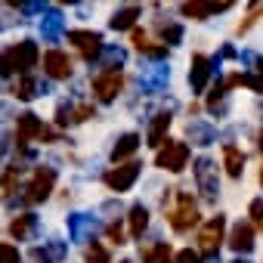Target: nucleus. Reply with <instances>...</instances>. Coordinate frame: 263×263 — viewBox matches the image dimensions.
Instances as JSON below:
<instances>
[{
    "label": "nucleus",
    "mask_w": 263,
    "mask_h": 263,
    "mask_svg": "<svg viewBox=\"0 0 263 263\" xmlns=\"http://www.w3.org/2000/svg\"><path fill=\"white\" fill-rule=\"evenodd\" d=\"M41 31H44L47 41H59V34H62V16L59 13H47V19L41 22Z\"/></svg>",
    "instance_id": "obj_25"
},
{
    "label": "nucleus",
    "mask_w": 263,
    "mask_h": 263,
    "mask_svg": "<svg viewBox=\"0 0 263 263\" xmlns=\"http://www.w3.org/2000/svg\"><path fill=\"white\" fill-rule=\"evenodd\" d=\"M189 137H192L195 146H211L217 134H214V127L204 124V121H189Z\"/></svg>",
    "instance_id": "obj_21"
},
{
    "label": "nucleus",
    "mask_w": 263,
    "mask_h": 263,
    "mask_svg": "<svg viewBox=\"0 0 263 263\" xmlns=\"http://www.w3.org/2000/svg\"><path fill=\"white\" fill-rule=\"evenodd\" d=\"M143 260H146V263H171V260H174V254H171V245H164V241L152 245V248L143 254Z\"/></svg>",
    "instance_id": "obj_27"
},
{
    "label": "nucleus",
    "mask_w": 263,
    "mask_h": 263,
    "mask_svg": "<svg viewBox=\"0 0 263 263\" xmlns=\"http://www.w3.org/2000/svg\"><path fill=\"white\" fill-rule=\"evenodd\" d=\"M68 41L78 44V50H81L84 59H90V62L102 53V37H99L96 31H68Z\"/></svg>",
    "instance_id": "obj_9"
},
{
    "label": "nucleus",
    "mask_w": 263,
    "mask_h": 263,
    "mask_svg": "<svg viewBox=\"0 0 263 263\" xmlns=\"http://www.w3.org/2000/svg\"><path fill=\"white\" fill-rule=\"evenodd\" d=\"M223 229H226V220H223V217H211V220L201 226L198 245H201L204 254H217V248H220V241H223Z\"/></svg>",
    "instance_id": "obj_7"
},
{
    "label": "nucleus",
    "mask_w": 263,
    "mask_h": 263,
    "mask_svg": "<svg viewBox=\"0 0 263 263\" xmlns=\"http://www.w3.org/2000/svg\"><path fill=\"white\" fill-rule=\"evenodd\" d=\"M34 226H37V217H34V214H19V217L13 220L10 232H13V238H28V235L34 232Z\"/></svg>",
    "instance_id": "obj_24"
},
{
    "label": "nucleus",
    "mask_w": 263,
    "mask_h": 263,
    "mask_svg": "<svg viewBox=\"0 0 263 263\" xmlns=\"http://www.w3.org/2000/svg\"><path fill=\"white\" fill-rule=\"evenodd\" d=\"M186 161H189V146L186 143H167L155 155V167H164L171 174H180L186 167Z\"/></svg>",
    "instance_id": "obj_4"
},
{
    "label": "nucleus",
    "mask_w": 263,
    "mask_h": 263,
    "mask_svg": "<svg viewBox=\"0 0 263 263\" xmlns=\"http://www.w3.org/2000/svg\"><path fill=\"white\" fill-rule=\"evenodd\" d=\"M84 257H87V263H111V257H108V251L99 245V241H93V245H87V251H84Z\"/></svg>",
    "instance_id": "obj_30"
},
{
    "label": "nucleus",
    "mask_w": 263,
    "mask_h": 263,
    "mask_svg": "<svg viewBox=\"0 0 263 263\" xmlns=\"http://www.w3.org/2000/svg\"><path fill=\"white\" fill-rule=\"evenodd\" d=\"M140 19V7H124L111 16V28L115 31H127V28H134V22Z\"/></svg>",
    "instance_id": "obj_22"
},
{
    "label": "nucleus",
    "mask_w": 263,
    "mask_h": 263,
    "mask_svg": "<svg viewBox=\"0 0 263 263\" xmlns=\"http://www.w3.org/2000/svg\"><path fill=\"white\" fill-rule=\"evenodd\" d=\"M7 149H10V137H7V134H0V161H4Z\"/></svg>",
    "instance_id": "obj_38"
},
{
    "label": "nucleus",
    "mask_w": 263,
    "mask_h": 263,
    "mask_svg": "<svg viewBox=\"0 0 263 263\" xmlns=\"http://www.w3.org/2000/svg\"><path fill=\"white\" fill-rule=\"evenodd\" d=\"M211 74H214V62L208 59V56H192V71H189V84H192V90L195 93H201L204 87H208V81H211Z\"/></svg>",
    "instance_id": "obj_10"
},
{
    "label": "nucleus",
    "mask_w": 263,
    "mask_h": 263,
    "mask_svg": "<svg viewBox=\"0 0 263 263\" xmlns=\"http://www.w3.org/2000/svg\"><path fill=\"white\" fill-rule=\"evenodd\" d=\"M195 183H198V192L208 198V201H217L220 195V180H217V164L211 158H198L195 161Z\"/></svg>",
    "instance_id": "obj_3"
},
{
    "label": "nucleus",
    "mask_w": 263,
    "mask_h": 263,
    "mask_svg": "<svg viewBox=\"0 0 263 263\" xmlns=\"http://www.w3.org/2000/svg\"><path fill=\"white\" fill-rule=\"evenodd\" d=\"M44 68H47L50 78H68L71 74V59L65 53H59V50H50L44 56Z\"/></svg>",
    "instance_id": "obj_14"
},
{
    "label": "nucleus",
    "mask_w": 263,
    "mask_h": 263,
    "mask_svg": "<svg viewBox=\"0 0 263 263\" xmlns=\"http://www.w3.org/2000/svg\"><path fill=\"white\" fill-rule=\"evenodd\" d=\"M167 217H171V226H174L177 232L192 229V226L198 223V204H195V198H192L189 192H177V204H174V211H171Z\"/></svg>",
    "instance_id": "obj_2"
},
{
    "label": "nucleus",
    "mask_w": 263,
    "mask_h": 263,
    "mask_svg": "<svg viewBox=\"0 0 263 263\" xmlns=\"http://www.w3.org/2000/svg\"><path fill=\"white\" fill-rule=\"evenodd\" d=\"M134 44H137V50L143 53V50L149 47V34H146V31H140V28H134Z\"/></svg>",
    "instance_id": "obj_36"
},
{
    "label": "nucleus",
    "mask_w": 263,
    "mask_h": 263,
    "mask_svg": "<svg viewBox=\"0 0 263 263\" xmlns=\"http://www.w3.org/2000/svg\"><path fill=\"white\" fill-rule=\"evenodd\" d=\"M65 257V245L62 241H47L44 248H34V260L37 263H59Z\"/></svg>",
    "instance_id": "obj_20"
},
{
    "label": "nucleus",
    "mask_w": 263,
    "mask_h": 263,
    "mask_svg": "<svg viewBox=\"0 0 263 263\" xmlns=\"http://www.w3.org/2000/svg\"><path fill=\"white\" fill-rule=\"evenodd\" d=\"M19 248L10 245V241H0V263H19Z\"/></svg>",
    "instance_id": "obj_32"
},
{
    "label": "nucleus",
    "mask_w": 263,
    "mask_h": 263,
    "mask_svg": "<svg viewBox=\"0 0 263 263\" xmlns=\"http://www.w3.org/2000/svg\"><path fill=\"white\" fill-rule=\"evenodd\" d=\"M146 226H149V211L143 204H134V208H130V235L140 238L146 232Z\"/></svg>",
    "instance_id": "obj_23"
},
{
    "label": "nucleus",
    "mask_w": 263,
    "mask_h": 263,
    "mask_svg": "<svg viewBox=\"0 0 263 263\" xmlns=\"http://www.w3.org/2000/svg\"><path fill=\"white\" fill-rule=\"evenodd\" d=\"M248 214H251L254 226H257V229L263 232V198H254V201H251V211H248Z\"/></svg>",
    "instance_id": "obj_34"
},
{
    "label": "nucleus",
    "mask_w": 263,
    "mask_h": 263,
    "mask_svg": "<svg viewBox=\"0 0 263 263\" xmlns=\"http://www.w3.org/2000/svg\"><path fill=\"white\" fill-rule=\"evenodd\" d=\"M93 118V105L90 102H81V105H59L56 111V121L59 124H78V121H87Z\"/></svg>",
    "instance_id": "obj_15"
},
{
    "label": "nucleus",
    "mask_w": 263,
    "mask_h": 263,
    "mask_svg": "<svg viewBox=\"0 0 263 263\" xmlns=\"http://www.w3.org/2000/svg\"><path fill=\"white\" fill-rule=\"evenodd\" d=\"M137 177H140V164L130 161V164H121V167L108 171V174H105V186H108L111 192H127L130 186L137 183Z\"/></svg>",
    "instance_id": "obj_6"
},
{
    "label": "nucleus",
    "mask_w": 263,
    "mask_h": 263,
    "mask_svg": "<svg viewBox=\"0 0 263 263\" xmlns=\"http://www.w3.org/2000/svg\"><path fill=\"white\" fill-rule=\"evenodd\" d=\"M34 62H37V44H31V41H22L19 47H10L7 53H0V74H16V71H28V68H34Z\"/></svg>",
    "instance_id": "obj_1"
},
{
    "label": "nucleus",
    "mask_w": 263,
    "mask_h": 263,
    "mask_svg": "<svg viewBox=\"0 0 263 263\" xmlns=\"http://www.w3.org/2000/svg\"><path fill=\"white\" fill-rule=\"evenodd\" d=\"M140 149V137L137 134H124L118 143H115V149H111V158L115 161H124V158H130V155H134Z\"/></svg>",
    "instance_id": "obj_18"
},
{
    "label": "nucleus",
    "mask_w": 263,
    "mask_h": 263,
    "mask_svg": "<svg viewBox=\"0 0 263 263\" xmlns=\"http://www.w3.org/2000/svg\"><path fill=\"white\" fill-rule=\"evenodd\" d=\"M121 87H124L121 71H102V74L93 81V93H96L102 102H111V99L121 93Z\"/></svg>",
    "instance_id": "obj_8"
},
{
    "label": "nucleus",
    "mask_w": 263,
    "mask_h": 263,
    "mask_svg": "<svg viewBox=\"0 0 263 263\" xmlns=\"http://www.w3.org/2000/svg\"><path fill=\"white\" fill-rule=\"evenodd\" d=\"M96 217H90V214H74V217H68V235H71V241H84V238H90L93 232H96Z\"/></svg>",
    "instance_id": "obj_12"
},
{
    "label": "nucleus",
    "mask_w": 263,
    "mask_h": 263,
    "mask_svg": "<svg viewBox=\"0 0 263 263\" xmlns=\"http://www.w3.org/2000/svg\"><path fill=\"white\" fill-rule=\"evenodd\" d=\"M22 171H25L22 164H13V167L7 171V177H4V180H0V192H4V195H10V192H13V186L19 183V177H22Z\"/></svg>",
    "instance_id": "obj_31"
},
{
    "label": "nucleus",
    "mask_w": 263,
    "mask_h": 263,
    "mask_svg": "<svg viewBox=\"0 0 263 263\" xmlns=\"http://www.w3.org/2000/svg\"><path fill=\"white\" fill-rule=\"evenodd\" d=\"M177 263H201V257H198L192 248H183V251L177 254Z\"/></svg>",
    "instance_id": "obj_35"
},
{
    "label": "nucleus",
    "mask_w": 263,
    "mask_h": 263,
    "mask_svg": "<svg viewBox=\"0 0 263 263\" xmlns=\"http://www.w3.org/2000/svg\"><path fill=\"white\" fill-rule=\"evenodd\" d=\"M161 37H164L167 47H174V44L183 41V28H180V25H164V28H161Z\"/></svg>",
    "instance_id": "obj_33"
},
{
    "label": "nucleus",
    "mask_w": 263,
    "mask_h": 263,
    "mask_svg": "<svg viewBox=\"0 0 263 263\" xmlns=\"http://www.w3.org/2000/svg\"><path fill=\"white\" fill-rule=\"evenodd\" d=\"M41 134H44V124H41V118H37L34 111L19 115V130H16L19 146H28V143H31V140H37Z\"/></svg>",
    "instance_id": "obj_11"
},
{
    "label": "nucleus",
    "mask_w": 263,
    "mask_h": 263,
    "mask_svg": "<svg viewBox=\"0 0 263 263\" xmlns=\"http://www.w3.org/2000/svg\"><path fill=\"white\" fill-rule=\"evenodd\" d=\"M167 127H171V115L161 111L152 118V127H149V146H161L164 137H167Z\"/></svg>",
    "instance_id": "obj_19"
},
{
    "label": "nucleus",
    "mask_w": 263,
    "mask_h": 263,
    "mask_svg": "<svg viewBox=\"0 0 263 263\" xmlns=\"http://www.w3.org/2000/svg\"><path fill=\"white\" fill-rule=\"evenodd\" d=\"M235 263H248V260H235Z\"/></svg>",
    "instance_id": "obj_43"
},
{
    "label": "nucleus",
    "mask_w": 263,
    "mask_h": 263,
    "mask_svg": "<svg viewBox=\"0 0 263 263\" xmlns=\"http://www.w3.org/2000/svg\"><path fill=\"white\" fill-rule=\"evenodd\" d=\"M223 164H226V174L235 177V180L245 174V155L235 146H223Z\"/></svg>",
    "instance_id": "obj_17"
},
{
    "label": "nucleus",
    "mask_w": 263,
    "mask_h": 263,
    "mask_svg": "<svg viewBox=\"0 0 263 263\" xmlns=\"http://www.w3.org/2000/svg\"><path fill=\"white\" fill-rule=\"evenodd\" d=\"M127 59V53L121 47H102V56H99V65L102 68H118L121 62Z\"/></svg>",
    "instance_id": "obj_28"
},
{
    "label": "nucleus",
    "mask_w": 263,
    "mask_h": 263,
    "mask_svg": "<svg viewBox=\"0 0 263 263\" xmlns=\"http://www.w3.org/2000/svg\"><path fill=\"white\" fill-rule=\"evenodd\" d=\"M260 186H263V167H260Z\"/></svg>",
    "instance_id": "obj_40"
},
{
    "label": "nucleus",
    "mask_w": 263,
    "mask_h": 263,
    "mask_svg": "<svg viewBox=\"0 0 263 263\" xmlns=\"http://www.w3.org/2000/svg\"><path fill=\"white\" fill-rule=\"evenodd\" d=\"M121 263H134V260H121Z\"/></svg>",
    "instance_id": "obj_42"
},
{
    "label": "nucleus",
    "mask_w": 263,
    "mask_h": 263,
    "mask_svg": "<svg viewBox=\"0 0 263 263\" xmlns=\"http://www.w3.org/2000/svg\"><path fill=\"white\" fill-rule=\"evenodd\" d=\"M53 183H56V171L53 167H37L34 171V177H31V183H28V201H44V198H50V192H53Z\"/></svg>",
    "instance_id": "obj_5"
},
{
    "label": "nucleus",
    "mask_w": 263,
    "mask_h": 263,
    "mask_svg": "<svg viewBox=\"0 0 263 263\" xmlns=\"http://www.w3.org/2000/svg\"><path fill=\"white\" fill-rule=\"evenodd\" d=\"M180 10H183V16H192V19H208V16H214V13L229 10V4H183Z\"/></svg>",
    "instance_id": "obj_16"
},
{
    "label": "nucleus",
    "mask_w": 263,
    "mask_h": 263,
    "mask_svg": "<svg viewBox=\"0 0 263 263\" xmlns=\"http://www.w3.org/2000/svg\"><path fill=\"white\" fill-rule=\"evenodd\" d=\"M105 232H108V238H111V241H115V245H124V229H121V226H118V223H111V226H108V229H105Z\"/></svg>",
    "instance_id": "obj_37"
},
{
    "label": "nucleus",
    "mask_w": 263,
    "mask_h": 263,
    "mask_svg": "<svg viewBox=\"0 0 263 263\" xmlns=\"http://www.w3.org/2000/svg\"><path fill=\"white\" fill-rule=\"evenodd\" d=\"M248 59L257 65V71H260V78H263V59H260V56H248Z\"/></svg>",
    "instance_id": "obj_39"
},
{
    "label": "nucleus",
    "mask_w": 263,
    "mask_h": 263,
    "mask_svg": "<svg viewBox=\"0 0 263 263\" xmlns=\"http://www.w3.org/2000/svg\"><path fill=\"white\" fill-rule=\"evenodd\" d=\"M164 84H167V68H158L155 74H146V78H143V87H146L149 93H158Z\"/></svg>",
    "instance_id": "obj_29"
},
{
    "label": "nucleus",
    "mask_w": 263,
    "mask_h": 263,
    "mask_svg": "<svg viewBox=\"0 0 263 263\" xmlns=\"http://www.w3.org/2000/svg\"><path fill=\"white\" fill-rule=\"evenodd\" d=\"M260 152H263V134H260Z\"/></svg>",
    "instance_id": "obj_41"
},
{
    "label": "nucleus",
    "mask_w": 263,
    "mask_h": 263,
    "mask_svg": "<svg viewBox=\"0 0 263 263\" xmlns=\"http://www.w3.org/2000/svg\"><path fill=\"white\" fill-rule=\"evenodd\" d=\"M37 90H41V84H37L34 78H28V74H22V78L16 81V87H13V93H16L19 99H34Z\"/></svg>",
    "instance_id": "obj_26"
},
{
    "label": "nucleus",
    "mask_w": 263,
    "mask_h": 263,
    "mask_svg": "<svg viewBox=\"0 0 263 263\" xmlns=\"http://www.w3.org/2000/svg\"><path fill=\"white\" fill-rule=\"evenodd\" d=\"M229 248L238 251V254H248L254 248V226L251 223H235L232 232H229Z\"/></svg>",
    "instance_id": "obj_13"
}]
</instances>
